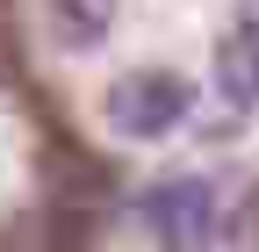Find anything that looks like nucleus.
<instances>
[{
  "label": "nucleus",
  "instance_id": "nucleus-1",
  "mask_svg": "<svg viewBox=\"0 0 259 252\" xmlns=\"http://www.w3.org/2000/svg\"><path fill=\"white\" fill-rule=\"evenodd\" d=\"M144 231L158 238V252H209L223 238V195H216V180L202 173H180V180H158L144 187Z\"/></svg>",
  "mask_w": 259,
  "mask_h": 252
},
{
  "label": "nucleus",
  "instance_id": "nucleus-2",
  "mask_svg": "<svg viewBox=\"0 0 259 252\" xmlns=\"http://www.w3.org/2000/svg\"><path fill=\"white\" fill-rule=\"evenodd\" d=\"M194 115V87L180 72H122L108 87V130L130 144H158Z\"/></svg>",
  "mask_w": 259,
  "mask_h": 252
},
{
  "label": "nucleus",
  "instance_id": "nucleus-3",
  "mask_svg": "<svg viewBox=\"0 0 259 252\" xmlns=\"http://www.w3.org/2000/svg\"><path fill=\"white\" fill-rule=\"evenodd\" d=\"M108 29H115V0H44V36H51L65 58L101 51Z\"/></svg>",
  "mask_w": 259,
  "mask_h": 252
},
{
  "label": "nucleus",
  "instance_id": "nucleus-4",
  "mask_svg": "<svg viewBox=\"0 0 259 252\" xmlns=\"http://www.w3.org/2000/svg\"><path fill=\"white\" fill-rule=\"evenodd\" d=\"M216 87H223V101L259 108V15H245L231 36L216 44Z\"/></svg>",
  "mask_w": 259,
  "mask_h": 252
}]
</instances>
